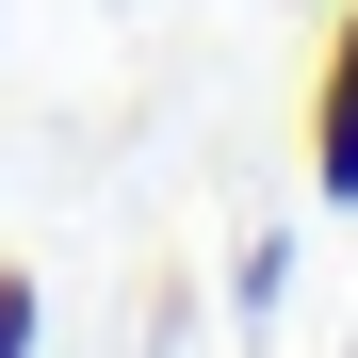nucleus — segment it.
Returning a JSON list of instances; mask_svg holds the SVG:
<instances>
[{
    "label": "nucleus",
    "mask_w": 358,
    "mask_h": 358,
    "mask_svg": "<svg viewBox=\"0 0 358 358\" xmlns=\"http://www.w3.org/2000/svg\"><path fill=\"white\" fill-rule=\"evenodd\" d=\"M310 179L358 212V17L326 33V82H310Z\"/></svg>",
    "instance_id": "1"
},
{
    "label": "nucleus",
    "mask_w": 358,
    "mask_h": 358,
    "mask_svg": "<svg viewBox=\"0 0 358 358\" xmlns=\"http://www.w3.org/2000/svg\"><path fill=\"white\" fill-rule=\"evenodd\" d=\"M33 342H49V293H33V277H0V358H33Z\"/></svg>",
    "instance_id": "2"
}]
</instances>
